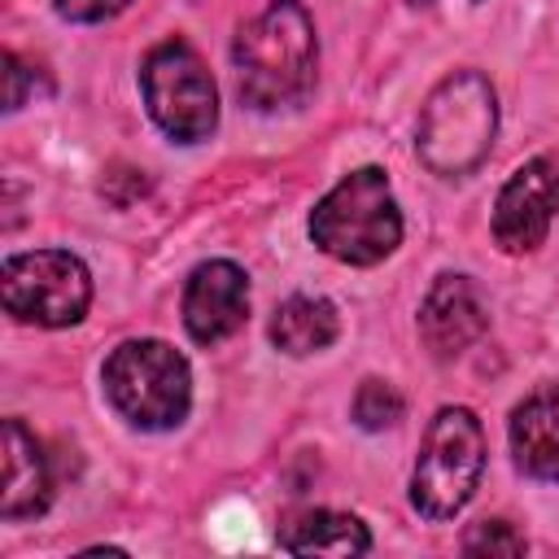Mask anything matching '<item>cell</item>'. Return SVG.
Wrapping results in <instances>:
<instances>
[{"mask_svg": "<svg viewBox=\"0 0 559 559\" xmlns=\"http://www.w3.org/2000/svg\"><path fill=\"white\" fill-rule=\"evenodd\" d=\"M140 87L153 122L175 144H197L218 127V87L188 39L157 44L140 66Z\"/></svg>", "mask_w": 559, "mask_h": 559, "instance_id": "obj_6", "label": "cell"}, {"mask_svg": "<svg viewBox=\"0 0 559 559\" xmlns=\"http://www.w3.org/2000/svg\"><path fill=\"white\" fill-rule=\"evenodd\" d=\"M354 419L367 432L393 428L402 419V393L393 384H384V380H362L358 393H354Z\"/></svg>", "mask_w": 559, "mask_h": 559, "instance_id": "obj_15", "label": "cell"}, {"mask_svg": "<svg viewBox=\"0 0 559 559\" xmlns=\"http://www.w3.org/2000/svg\"><path fill=\"white\" fill-rule=\"evenodd\" d=\"M131 0H52V9L66 22H105L114 13H122Z\"/></svg>", "mask_w": 559, "mask_h": 559, "instance_id": "obj_17", "label": "cell"}, {"mask_svg": "<svg viewBox=\"0 0 559 559\" xmlns=\"http://www.w3.org/2000/svg\"><path fill=\"white\" fill-rule=\"evenodd\" d=\"M489 328L485 301L467 275H437L424 306H419V336L432 358H454Z\"/></svg>", "mask_w": 559, "mask_h": 559, "instance_id": "obj_10", "label": "cell"}, {"mask_svg": "<svg viewBox=\"0 0 559 559\" xmlns=\"http://www.w3.org/2000/svg\"><path fill=\"white\" fill-rule=\"evenodd\" d=\"M493 131H498V96L489 79L480 70H454L424 100L415 148L432 175L459 179L489 157Z\"/></svg>", "mask_w": 559, "mask_h": 559, "instance_id": "obj_2", "label": "cell"}, {"mask_svg": "<svg viewBox=\"0 0 559 559\" xmlns=\"http://www.w3.org/2000/svg\"><path fill=\"white\" fill-rule=\"evenodd\" d=\"M249 319V280L236 262L210 258L188 275L183 288V328L197 345L227 341Z\"/></svg>", "mask_w": 559, "mask_h": 559, "instance_id": "obj_9", "label": "cell"}, {"mask_svg": "<svg viewBox=\"0 0 559 559\" xmlns=\"http://www.w3.org/2000/svg\"><path fill=\"white\" fill-rule=\"evenodd\" d=\"M511 454L524 476L559 485V380L533 389L511 411Z\"/></svg>", "mask_w": 559, "mask_h": 559, "instance_id": "obj_12", "label": "cell"}, {"mask_svg": "<svg viewBox=\"0 0 559 559\" xmlns=\"http://www.w3.org/2000/svg\"><path fill=\"white\" fill-rule=\"evenodd\" d=\"M310 240L349 266L384 262L402 240V214L389 192V175L380 166H362L345 175L310 214Z\"/></svg>", "mask_w": 559, "mask_h": 559, "instance_id": "obj_3", "label": "cell"}, {"mask_svg": "<svg viewBox=\"0 0 559 559\" xmlns=\"http://www.w3.org/2000/svg\"><path fill=\"white\" fill-rule=\"evenodd\" d=\"M559 201V162L533 157L524 162L493 201V240L502 253H533L555 218Z\"/></svg>", "mask_w": 559, "mask_h": 559, "instance_id": "obj_8", "label": "cell"}, {"mask_svg": "<svg viewBox=\"0 0 559 559\" xmlns=\"http://www.w3.org/2000/svg\"><path fill=\"white\" fill-rule=\"evenodd\" d=\"M52 502V472L39 450V441L26 432L22 419H4V489H0V515L9 524L44 515Z\"/></svg>", "mask_w": 559, "mask_h": 559, "instance_id": "obj_11", "label": "cell"}, {"mask_svg": "<svg viewBox=\"0 0 559 559\" xmlns=\"http://www.w3.org/2000/svg\"><path fill=\"white\" fill-rule=\"evenodd\" d=\"M4 83H9V92H4V109L13 114V109L26 105V66H22L13 52H4Z\"/></svg>", "mask_w": 559, "mask_h": 559, "instance_id": "obj_18", "label": "cell"}, {"mask_svg": "<svg viewBox=\"0 0 559 559\" xmlns=\"http://www.w3.org/2000/svg\"><path fill=\"white\" fill-rule=\"evenodd\" d=\"M467 555H524L528 542L507 524V520H480L467 537H463Z\"/></svg>", "mask_w": 559, "mask_h": 559, "instance_id": "obj_16", "label": "cell"}, {"mask_svg": "<svg viewBox=\"0 0 559 559\" xmlns=\"http://www.w3.org/2000/svg\"><path fill=\"white\" fill-rule=\"evenodd\" d=\"M236 92L249 109L275 114L293 109L314 92L319 39L314 22L297 0H271L258 17L236 31L231 44Z\"/></svg>", "mask_w": 559, "mask_h": 559, "instance_id": "obj_1", "label": "cell"}, {"mask_svg": "<svg viewBox=\"0 0 559 559\" xmlns=\"http://www.w3.org/2000/svg\"><path fill=\"white\" fill-rule=\"evenodd\" d=\"M0 297L17 323L35 328H70L92 306V275L83 258L66 249L13 253L0 266Z\"/></svg>", "mask_w": 559, "mask_h": 559, "instance_id": "obj_7", "label": "cell"}, {"mask_svg": "<svg viewBox=\"0 0 559 559\" xmlns=\"http://www.w3.org/2000/svg\"><path fill=\"white\" fill-rule=\"evenodd\" d=\"M480 472H485L480 419L467 406H445L432 415L424 432L411 476V507L424 520H454L472 502Z\"/></svg>", "mask_w": 559, "mask_h": 559, "instance_id": "obj_5", "label": "cell"}, {"mask_svg": "<svg viewBox=\"0 0 559 559\" xmlns=\"http://www.w3.org/2000/svg\"><path fill=\"white\" fill-rule=\"evenodd\" d=\"M411 4H428V0H411Z\"/></svg>", "mask_w": 559, "mask_h": 559, "instance_id": "obj_19", "label": "cell"}, {"mask_svg": "<svg viewBox=\"0 0 559 559\" xmlns=\"http://www.w3.org/2000/svg\"><path fill=\"white\" fill-rule=\"evenodd\" d=\"M280 546L288 555H367L371 533L345 511H301L280 528Z\"/></svg>", "mask_w": 559, "mask_h": 559, "instance_id": "obj_13", "label": "cell"}, {"mask_svg": "<svg viewBox=\"0 0 559 559\" xmlns=\"http://www.w3.org/2000/svg\"><path fill=\"white\" fill-rule=\"evenodd\" d=\"M105 397L114 411L144 428V432H166L183 424L192 406V371L179 349L166 341H122L105 358Z\"/></svg>", "mask_w": 559, "mask_h": 559, "instance_id": "obj_4", "label": "cell"}, {"mask_svg": "<svg viewBox=\"0 0 559 559\" xmlns=\"http://www.w3.org/2000/svg\"><path fill=\"white\" fill-rule=\"evenodd\" d=\"M336 332H341L336 306L323 297H288L271 314V341H275V349H284L293 358L328 349L336 341Z\"/></svg>", "mask_w": 559, "mask_h": 559, "instance_id": "obj_14", "label": "cell"}]
</instances>
